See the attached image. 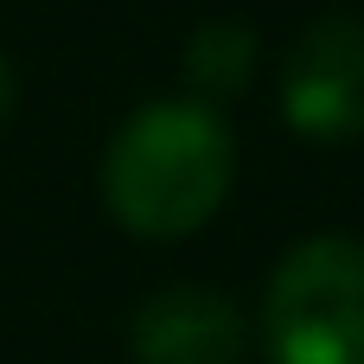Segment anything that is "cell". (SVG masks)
<instances>
[{
  "label": "cell",
  "instance_id": "cell-6",
  "mask_svg": "<svg viewBox=\"0 0 364 364\" xmlns=\"http://www.w3.org/2000/svg\"><path fill=\"white\" fill-rule=\"evenodd\" d=\"M13 122V64H6V51H0V128Z\"/></svg>",
  "mask_w": 364,
  "mask_h": 364
},
{
  "label": "cell",
  "instance_id": "cell-1",
  "mask_svg": "<svg viewBox=\"0 0 364 364\" xmlns=\"http://www.w3.org/2000/svg\"><path fill=\"white\" fill-rule=\"evenodd\" d=\"M230 179H237L230 122L192 96H160V102L134 109L96 166L109 218L147 243L205 230L218 218V205L230 198Z\"/></svg>",
  "mask_w": 364,
  "mask_h": 364
},
{
  "label": "cell",
  "instance_id": "cell-4",
  "mask_svg": "<svg viewBox=\"0 0 364 364\" xmlns=\"http://www.w3.org/2000/svg\"><path fill=\"white\" fill-rule=\"evenodd\" d=\"M128 352H134V364H243L250 326L218 288L173 282L134 307Z\"/></svg>",
  "mask_w": 364,
  "mask_h": 364
},
{
  "label": "cell",
  "instance_id": "cell-2",
  "mask_svg": "<svg viewBox=\"0 0 364 364\" xmlns=\"http://www.w3.org/2000/svg\"><path fill=\"white\" fill-rule=\"evenodd\" d=\"M262 352L269 364H364V243L307 237L262 288Z\"/></svg>",
  "mask_w": 364,
  "mask_h": 364
},
{
  "label": "cell",
  "instance_id": "cell-5",
  "mask_svg": "<svg viewBox=\"0 0 364 364\" xmlns=\"http://www.w3.org/2000/svg\"><path fill=\"white\" fill-rule=\"evenodd\" d=\"M256 58H262V51H256V32H250L243 19H205V26L186 38V58H179L192 102L218 109V102L243 96L250 77H256Z\"/></svg>",
  "mask_w": 364,
  "mask_h": 364
},
{
  "label": "cell",
  "instance_id": "cell-3",
  "mask_svg": "<svg viewBox=\"0 0 364 364\" xmlns=\"http://www.w3.org/2000/svg\"><path fill=\"white\" fill-rule=\"evenodd\" d=\"M282 122L307 147H346L364 134V26L358 19H314L275 77Z\"/></svg>",
  "mask_w": 364,
  "mask_h": 364
}]
</instances>
